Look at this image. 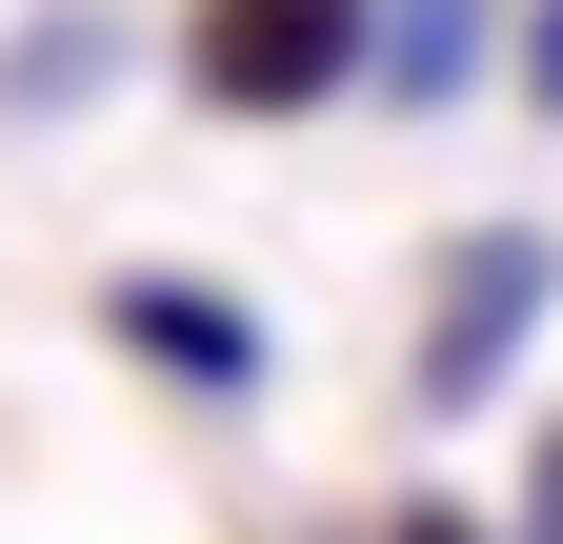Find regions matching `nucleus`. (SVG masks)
Masks as SVG:
<instances>
[{"label": "nucleus", "mask_w": 563, "mask_h": 544, "mask_svg": "<svg viewBox=\"0 0 563 544\" xmlns=\"http://www.w3.org/2000/svg\"><path fill=\"white\" fill-rule=\"evenodd\" d=\"M101 344L141 383H181V403H262V303L201 283V262H121V283H101Z\"/></svg>", "instance_id": "3"}, {"label": "nucleus", "mask_w": 563, "mask_h": 544, "mask_svg": "<svg viewBox=\"0 0 563 544\" xmlns=\"http://www.w3.org/2000/svg\"><path fill=\"white\" fill-rule=\"evenodd\" d=\"M181 101L322 121V101H363V21H342V0H181Z\"/></svg>", "instance_id": "2"}, {"label": "nucleus", "mask_w": 563, "mask_h": 544, "mask_svg": "<svg viewBox=\"0 0 563 544\" xmlns=\"http://www.w3.org/2000/svg\"><path fill=\"white\" fill-rule=\"evenodd\" d=\"M504 544H563V424L523 444V504H504Z\"/></svg>", "instance_id": "7"}, {"label": "nucleus", "mask_w": 563, "mask_h": 544, "mask_svg": "<svg viewBox=\"0 0 563 544\" xmlns=\"http://www.w3.org/2000/svg\"><path fill=\"white\" fill-rule=\"evenodd\" d=\"M543 303H563V242H543V222H463L443 262H422L402 403H422V424H483V403H504V363L543 344Z\"/></svg>", "instance_id": "1"}, {"label": "nucleus", "mask_w": 563, "mask_h": 544, "mask_svg": "<svg viewBox=\"0 0 563 544\" xmlns=\"http://www.w3.org/2000/svg\"><path fill=\"white\" fill-rule=\"evenodd\" d=\"M342 21H363V101L383 121H443V101L504 81V0H342Z\"/></svg>", "instance_id": "4"}, {"label": "nucleus", "mask_w": 563, "mask_h": 544, "mask_svg": "<svg viewBox=\"0 0 563 544\" xmlns=\"http://www.w3.org/2000/svg\"><path fill=\"white\" fill-rule=\"evenodd\" d=\"M504 81H523V101L563 121V0H523V21H504Z\"/></svg>", "instance_id": "6"}, {"label": "nucleus", "mask_w": 563, "mask_h": 544, "mask_svg": "<svg viewBox=\"0 0 563 544\" xmlns=\"http://www.w3.org/2000/svg\"><path fill=\"white\" fill-rule=\"evenodd\" d=\"M383 544H504V524H483V504H443V485H422V504H383Z\"/></svg>", "instance_id": "8"}, {"label": "nucleus", "mask_w": 563, "mask_h": 544, "mask_svg": "<svg viewBox=\"0 0 563 544\" xmlns=\"http://www.w3.org/2000/svg\"><path fill=\"white\" fill-rule=\"evenodd\" d=\"M121 81V21H41V41H0V121H60V101H101Z\"/></svg>", "instance_id": "5"}]
</instances>
